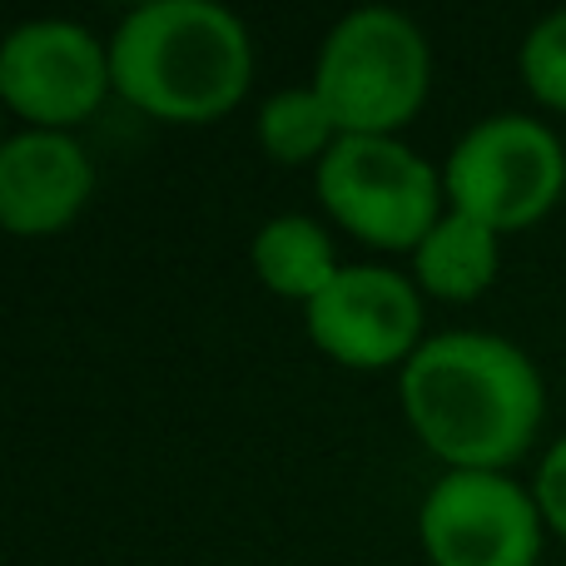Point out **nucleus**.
I'll list each match as a JSON object with an SVG mask.
<instances>
[{
    "label": "nucleus",
    "mask_w": 566,
    "mask_h": 566,
    "mask_svg": "<svg viewBox=\"0 0 566 566\" xmlns=\"http://www.w3.org/2000/svg\"><path fill=\"white\" fill-rule=\"evenodd\" d=\"M402 408L452 468L497 472L527 452L542 422V373L502 333L452 328L402 363Z\"/></svg>",
    "instance_id": "obj_1"
},
{
    "label": "nucleus",
    "mask_w": 566,
    "mask_h": 566,
    "mask_svg": "<svg viewBox=\"0 0 566 566\" xmlns=\"http://www.w3.org/2000/svg\"><path fill=\"white\" fill-rule=\"evenodd\" d=\"M254 45L219 0H139L109 35V80L159 119H214L249 90Z\"/></svg>",
    "instance_id": "obj_2"
},
{
    "label": "nucleus",
    "mask_w": 566,
    "mask_h": 566,
    "mask_svg": "<svg viewBox=\"0 0 566 566\" xmlns=\"http://www.w3.org/2000/svg\"><path fill=\"white\" fill-rule=\"evenodd\" d=\"M313 90L338 135H392L428 95V40L402 10L358 6L323 35Z\"/></svg>",
    "instance_id": "obj_3"
},
{
    "label": "nucleus",
    "mask_w": 566,
    "mask_h": 566,
    "mask_svg": "<svg viewBox=\"0 0 566 566\" xmlns=\"http://www.w3.org/2000/svg\"><path fill=\"white\" fill-rule=\"evenodd\" d=\"M318 195L358 239L418 249L438 224V169L392 135H338L318 159Z\"/></svg>",
    "instance_id": "obj_4"
},
{
    "label": "nucleus",
    "mask_w": 566,
    "mask_h": 566,
    "mask_svg": "<svg viewBox=\"0 0 566 566\" xmlns=\"http://www.w3.org/2000/svg\"><path fill=\"white\" fill-rule=\"evenodd\" d=\"M452 209H468L492 229L542 219L566 185V149L557 129L527 115H488L452 145L448 175Z\"/></svg>",
    "instance_id": "obj_5"
},
{
    "label": "nucleus",
    "mask_w": 566,
    "mask_h": 566,
    "mask_svg": "<svg viewBox=\"0 0 566 566\" xmlns=\"http://www.w3.org/2000/svg\"><path fill=\"white\" fill-rule=\"evenodd\" d=\"M418 532L438 566H532L542 507L502 472L452 468L422 497Z\"/></svg>",
    "instance_id": "obj_6"
},
{
    "label": "nucleus",
    "mask_w": 566,
    "mask_h": 566,
    "mask_svg": "<svg viewBox=\"0 0 566 566\" xmlns=\"http://www.w3.org/2000/svg\"><path fill=\"white\" fill-rule=\"evenodd\" d=\"M109 80V45L80 20H25L0 45V95L40 129H65L99 105Z\"/></svg>",
    "instance_id": "obj_7"
},
{
    "label": "nucleus",
    "mask_w": 566,
    "mask_h": 566,
    "mask_svg": "<svg viewBox=\"0 0 566 566\" xmlns=\"http://www.w3.org/2000/svg\"><path fill=\"white\" fill-rule=\"evenodd\" d=\"M422 303L402 274L378 264L338 269L333 283L308 298V338L348 368H388L418 353Z\"/></svg>",
    "instance_id": "obj_8"
},
{
    "label": "nucleus",
    "mask_w": 566,
    "mask_h": 566,
    "mask_svg": "<svg viewBox=\"0 0 566 566\" xmlns=\"http://www.w3.org/2000/svg\"><path fill=\"white\" fill-rule=\"evenodd\" d=\"M95 189V165L70 129H20L0 145V219L15 234L70 224Z\"/></svg>",
    "instance_id": "obj_9"
},
{
    "label": "nucleus",
    "mask_w": 566,
    "mask_h": 566,
    "mask_svg": "<svg viewBox=\"0 0 566 566\" xmlns=\"http://www.w3.org/2000/svg\"><path fill=\"white\" fill-rule=\"evenodd\" d=\"M412 269L438 298H472L497 274V229L468 209H448L412 249Z\"/></svg>",
    "instance_id": "obj_10"
},
{
    "label": "nucleus",
    "mask_w": 566,
    "mask_h": 566,
    "mask_svg": "<svg viewBox=\"0 0 566 566\" xmlns=\"http://www.w3.org/2000/svg\"><path fill=\"white\" fill-rule=\"evenodd\" d=\"M254 269L283 298H318L333 283V239L308 214H279L254 234Z\"/></svg>",
    "instance_id": "obj_11"
},
{
    "label": "nucleus",
    "mask_w": 566,
    "mask_h": 566,
    "mask_svg": "<svg viewBox=\"0 0 566 566\" xmlns=\"http://www.w3.org/2000/svg\"><path fill=\"white\" fill-rule=\"evenodd\" d=\"M333 115L328 105H323V95L313 85H298V90H279V95L264 99V109H259V139H264V149L279 159V165H298V159L308 155H328L333 145Z\"/></svg>",
    "instance_id": "obj_12"
},
{
    "label": "nucleus",
    "mask_w": 566,
    "mask_h": 566,
    "mask_svg": "<svg viewBox=\"0 0 566 566\" xmlns=\"http://www.w3.org/2000/svg\"><path fill=\"white\" fill-rule=\"evenodd\" d=\"M522 75L532 95L566 109V10H552L522 40Z\"/></svg>",
    "instance_id": "obj_13"
},
{
    "label": "nucleus",
    "mask_w": 566,
    "mask_h": 566,
    "mask_svg": "<svg viewBox=\"0 0 566 566\" xmlns=\"http://www.w3.org/2000/svg\"><path fill=\"white\" fill-rule=\"evenodd\" d=\"M537 507H542V517L566 537V438L552 442V452L537 468Z\"/></svg>",
    "instance_id": "obj_14"
}]
</instances>
